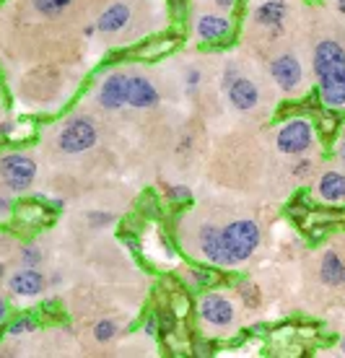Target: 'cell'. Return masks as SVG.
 Masks as SVG:
<instances>
[{"instance_id":"obj_1","label":"cell","mask_w":345,"mask_h":358,"mask_svg":"<svg viewBox=\"0 0 345 358\" xmlns=\"http://www.w3.org/2000/svg\"><path fill=\"white\" fill-rule=\"evenodd\" d=\"M314 73L322 101L332 109L345 107V50L332 39H322L314 47Z\"/></svg>"},{"instance_id":"obj_2","label":"cell","mask_w":345,"mask_h":358,"mask_svg":"<svg viewBox=\"0 0 345 358\" xmlns=\"http://www.w3.org/2000/svg\"><path fill=\"white\" fill-rule=\"evenodd\" d=\"M221 239L226 247L231 265H239V262L249 260L255 255L257 244H260V226L255 221H231L229 226L221 229Z\"/></svg>"},{"instance_id":"obj_3","label":"cell","mask_w":345,"mask_h":358,"mask_svg":"<svg viewBox=\"0 0 345 358\" xmlns=\"http://www.w3.org/2000/svg\"><path fill=\"white\" fill-rule=\"evenodd\" d=\"M99 141L97 125L89 117H73L62 125L60 135H57V148L62 153H83L94 148Z\"/></svg>"},{"instance_id":"obj_4","label":"cell","mask_w":345,"mask_h":358,"mask_svg":"<svg viewBox=\"0 0 345 358\" xmlns=\"http://www.w3.org/2000/svg\"><path fill=\"white\" fill-rule=\"evenodd\" d=\"M275 145H278V151L286 153V156L307 153L311 145H314V130H311V122L309 120H304V117L288 120V122L278 130Z\"/></svg>"},{"instance_id":"obj_5","label":"cell","mask_w":345,"mask_h":358,"mask_svg":"<svg viewBox=\"0 0 345 358\" xmlns=\"http://www.w3.org/2000/svg\"><path fill=\"white\" fill-rule=\"evenodd\" d=\"M0 177L13 192H24L31 187L36 177V164L24 153H8L0 159Z\"/></svg>"},{"instance_id":"obj_6","label":"cell","mask_w":345,"mask_h":358,"mask_svg":"<svg viewBox=\"0 0 345 358\" xmlns=\"http://www.w3.org/2000/svg\"><path fill=\"white\" fill-rule=\"evenodd\" d=\"M197 312L203 317V322H208L211 327H229L234 322V304H231L226 296L221 294H208L200 299Z\"/></svg>"},{"instance_id":"obj_7","label":"cell","mask_w":345,"mask_h":358,"mask_svg":"<svg viewBox=\"0 0 345 358\" xmlns=\"http://www.w3.org/2000/svg\"><path fill=\"white\" fill-rule=\"evenodd\" d=\"M270 76L283 94H293L299 89L301 78H304V71H301V63L293 55H281L270 63Z\"/></svg>"},{"instance_id":"obj_8","label":"cell","mask_w":345,"mask_h":358,"mask_svg":"<svg viewBox=\"0 0 345 358\" xmlns=\"http://www.w3.org/2000/svg\"><path fill=\"white\" fill-rule=\"evenodd\" d=\"M197 244H200V252H203V257L211 265H218V268H231V260L229 255H226V247H223V239H221V229L218 226H203L200 234H197Z\"/></svg>"},{"instance_id":"obj_9","label":"cell","mask_w":345,"mask_h":358,"mask_svg":"<svg viewBox=\"0 0 345 358\" xmlns=\"http://www.w3.org/2000/svg\"><path fill=\"white\" fill-rule=\"evenodd\" d=\"M97 101L104 109L125 107L127 104V76H122V73H109L104 81H101Z\"/></svg>"},{"instance_id":"obj_10","label":"cell","mask_w":345,"mask_h":358,"mask_svg":"<svg viewBox=\"0 0 345 358\" xmlns=\"http://www.w3.org/2000/svg\"><path fill=\"white\" fill-rule=\"evenodd\" d=\"M127 104L135 109L156 107L159 104V91L143 76H127Z\"/></svg>"},{"instance_id":"obj_11","label":"cell","mask_w":345,"mask_h":358,"mask_svg":"<svg viewBox=\"0 0 345 358\" xmlns=\"http://www.w3.org/2000/svg\"><path fill=\"white\" fill-rule=\"evenodd\" d=\"M226 94H229L231 107L239 109V112L255 109L257 101H260V91H257V86L249 81V78H244V76H237V78L226 86Z\"/></svg>"},{"instance_id":"obj_12","label":"cell","mask_w":345,"mask_h":358,"mask_svg":"<svg viewBox=\"0 0 345 358\" xmlns=\"http://www.w3.org/2000/svg\"><path fill=\"white\" fill-rule=\"evenodd\" d=\"M10 291L16 296H24V299H31V296H39L45 291V275L34 268H24L13 273L8 280Z\"/></svg>"},{"instance_id":"obj_13","label":"cell","mask_w":345,"mask_h":358,"mask_svg":"<svg viewBox=\"0 0 345 358\" xmlns=\"http://www.w3.org/2000/svg\"><path fill=\"white\" fill-rule=\"evenodd\" d=\"M231 31V21L221 13H205L195 21V34L200 42H218Z\"/></svg>"},{"instance_id":"obj_14","label":"cell","mask_w":345,"mask_h":358,"mask_svg":"<svg viewBox=\"0 0 345 358\" xmlns=\"http://www.w3.org/2000/svg\"><path fill=\"white\" fill-rule=\"evenodd\" d=\"M317 197L325 203H343L345 200V174L325 171L317 182Z\"/></svg>"},{"instance_id":"obj_15","label":"cell","mask_w":345,"mask_h":358,"mask_svg":"<svg viewBox=\"0 0 345 358\" xmlns=\"http://www.w3.org/2000/svg\"><path fill=\"white\" fill-rule=\"evenodd\" d=\"M127 21H130V8H127L125 3H115V6H109V8L99 16L97 29L101 34H117V31H122V29L127 27Z\"/></svg>"},{"instance_id":"obj_16","label":"cell","mask_w":345,"mask_h":358,"mask_svg":"<svg viewBox=\"0 0 345 358\" xmlns=\"http://www.w3.org/2000/svg\"><path fill=\"white\" fill-rule=\"evenodd\" d=\"M319 280L330 288H337L345 283V262L340 260L332 250L325 252V257H322V265H319Z\"/></svg>"},{"instance_id":"obj_17","label":"cell","mask_w":345,"mask_h":358,"mask_svg":"<svg viewBox=\"0 0 345 358\" xmlns=\"http://www.w3.org/2000/svg\"><path fill=\"white\" fill-rule=\"evenodd\" d=\"M286 18V0H265L260 8L255 10V21L260 27L281 29Z\"/></svg>"},{"instance_id":"obj_18","label":"cell","mask_w":345,"mask_h":358,"mask_svg":"<svg viewBox=\"0 0 345 358\" xmlns=\"http://www.w3.org/2000/svg\"><path fill=\"white\" fill-rule=\"evenodd\" d=\"M71 3L73 0H31V6H34V8L47 18L62 16L65 10L71 8Z\"/></svg>"},{"instance_id":"obj_19","label":"cell","mask_w":345,"mask_h":358,"mask_svg":"<svg viewBox=\"0 0 345 358\" xmlns=\"http://www.w3.org/2000/svg\"><path fill=\"white\" fill-rule=\"evenodd\" d=\"M115 335H117V322H112V320H101V322H97V327H94V338H97L99 343L112 341Z\"/></svg>"},{"instance_id":"obj_20","label":"cell","mask_w":345,"mask_h":358,"mask_svg":"<svg viewBox=\"0 0 345 358\" xmlns=\"http://www.w3.org/2000/svg\"><path fill=\"white\" fill-rule=\"evenodd\" d=\"M34 327H36V322L31 320V317H21V320H16V322H10L8 335H24V332H31Z\"/></svg>"},{"instance_id":"obj_21","label":"cell","mask_w":345,"mask_h":358,"mask_svg":"<svg viewBox=\"0 0 345 358\" xmlns=\"http://www.w3.org/2000/svg\"><path fill=\"white\" fill-rule=\"evenodd\" d=\"M112 221H115V215L112 213H104V210H91L89 213V224L94 226V229H101V226H109L112 224Z\"/></svg>"},{"instance_id":"obj_22","label":"cell","mask_w":345,"mask_h":358,"mask_svg":"<svg viewBox=\"0 0 345 358\" xmlns=\"http://www.w3.org/2000/svg\"><path fill=\"white\" fill-rule=\"evenodd\" d=\"M21 260H24V265H27V268H36V265H39V260H42V255H39V250H36V247H24V252H21Z\"/></svg>"},{"instance_id":"obj_23","label":"cell","mask_w":345,"mask_h":358,"mask_svg":"<svg viewBox=\"0 0 345 358\" xmlns=\"http://www.w3.org/2000/svg\"><path fill=\"white\" fill-rule=\"evenodd\" d=\"M167 195L169 200H174V203H187L190 200V189L187 187H174V185H167Z\"/></svg>"},{"instance_id":"obj_24","label":"cell","mask_w":345,"mask_h":358,"mask_svg":"<svg viewBox=\"0 0 345 358\" xmlns=\"http://www.w3.org/2000/svg\"><path fill=\"white\" fill-rule=\"evenodd\" d=\"M187 83H190V89H195L197 83H200V73H197V71H190V76H187Z\"/></svg>"},{"instance_id":"obj_25","label":"cell","mask_w":345,"mask_h":358,"mask_svg":"<svg viewBox=\"0 0 345 358\" xmlns=\"http://www.w3.org/2000/svg\"><path fill=\"white\" fill-rule=\"evenodd\" d=\"M192 278H195V280H200V283H211V280H213L208 273H192Z\"/></svg>"},{"instance_id":"obj_26","label":"cell","mask_w":345,"mask_h":358,"mask_svg":"<svg viewBox=\"0 0 345 358\" xmlns=\"http://www.w3.org/2000/svg\"><path fill=\"white\" fill-rule=\"evenodd\" d=\"M216 6H218L221 10H229L231 6H234V0H216Z\"/></svg>"},{"instance_id":"obj_27","label":"cell","mask_w":345,"mask_h":358,"mask_svg":"<svg viewBox=\"0 0 345 358\" xmlns=\"http://www.w3.org/2000/svg\"><path fill=\"white\" fill-rule=\"evenodd\" d=\"M6 314H8V306H6V301L0 299V324H3V320H6Z\"/></svg>"},{"instance_id":"obj_28","label":"cell","mask_w":345,"mask_h":358,"mask_svg":"<svg viewBox=\"0 0 345 358\" xmlns=\"http://www.w3.org/2000/svg\"><path fill=\"white\" fill-rule=\"evenodd\" d=\"M8 208H10L8 200H0V215H3V213H8Z\"/></svg>"},{"instance_id":"obj_29","label":"cell","mask_w":345,"mask_h":358,"mask_svg":"<svg viewBox=\"0 0 345 358\" xmlns=\"http://www.w3.org/2000/svg\"><path fill=\"white\" fill-rule=\"evenodd\" d=\"M10 127H13V122H6V125L0 127V135H8V133H10Z\"/></svg>"},{"instance_id":"obj_30","label":"cell","mask_w":345,"mask_h":358,"mask_svg":"<svg viewBox=\"0 0 345 358\" xmlns=\"http://www.w3.org/2000/svg\"><path fill=\"white\" fill-rule=\"evenodd\" d=\"M146 332H148V335H153V332H156V320H150L148 327H146Z\"/></svg>"},{"instance_id":"obj_31","label":"cell","mask_w":345,"mask_h":358,"mask_svg":"<svg viewBox=\"0 0 345 358\" xmlns=\"http://www.w3.org/2000/svg\"><path fill=\"white\" fill-rule=\"evenodd\" d=\"M337 153H340V159H343V164H345V141L340 143V148H337Z\"/></svg>"},{"instance_id":"obj_32","label":"cell","mask_w":345,"mask_h":358,"mask_svg":"<svg viewBox=\"0 0 345 358\" xmlns=\"http://www.w3.org/2000/svg\"><path fill=\"white\" fill-rule=\"evenodd\" d=\"M337 3V10H340V13H345V0H335Z\"/></svg>"},{"instance_id":"obj_33","label":"cell","mask_w":345,"mask_h":358,"mask_svg":"<svg viewBox=\"0 0 345 358\" xmlns=\"http://www.w3.org/2000/svg\"><path fill=\"white\" fill-rule=\"evenodd\" d=\"M340 353H343V356H345V338H343V341H340Z\"/></svg>"},{"instance_id":"obj_34","label":"cell","mask_w":345,"mask_h":358,"mask_svg":"<svg viewBox=\"0 0 345 358\" xmlns=\"http://www.w3.org/2000/svg\"><path fill=\"white\" fill-rule=\"evenodd\" d=\"M3 273H6V268H3V265H0V275H3Z\"/></svg>"}]
</instances>
